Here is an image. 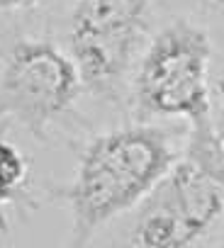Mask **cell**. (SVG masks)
Segmentation results:
<instances>
[{"label":"cell","instance_id":"cell-6","mask_svg":"<svg viewBox=\"0 0 224 248\" xmlns=\"http://www.w3.org/2000/svg\"><path fill=\"white\" fill-rule=\"evenodd\" d=\"M27 180H30L27 158L15 144L0 139V207L25 197Z\"/></svg>","mask_w":224,"mask_h":248},{"label":"cell","instance_id":"cell-4","mask_svg":"<svg viewBox=\"0 0 224 248\" xmlns=\"http://www.w3.org/2000/svg\"><path fill=\"white\" fill-rule=\"evenodd\" d=\"M78 66L47 37L15 39L0 59V119L47 139L83 95Z\"/></svg>","mask_w":224,"mask_h":248},{"label":"cell","instance_id":"cell-1","mask_svg":"<svg viewBox=\"0 0 224 248\" xmlns=\"http://www.w3.org/2000/svg\"><path fill=\"white\" fill-rule=\"evenodd\" d=\"M180 149L178 134L149 122L93 137L66 187L71 243H90L102 226L132 212L183 156Z\"/></svg>","mask_w":224,"mask_h":248},{"label":"cell","instance_id":"cell-3","mask_svg":"<svg viewBox=\"0 0 224 248\" xmlns=\"http://www.w3.org/2000/svg\"><path fill=\"white\" fill-rule=\"evenodd\" d=\"M154 34L151 0H73L68 54L83 90L107 105L129 97L137 63Z\"/></svg>","mask_w":224,"mask_h":248},{"label":"cell","instance_id":"cell-2","mask_svg":"<svg viewBox=\"0 0 224 248\" xmlns=\"http://www.w3.org/2000/svg\"><path fill=\"white\" fill-rule=\"evenodd\" d=\"M212 63L214 42L205 22L178 17L154 32L129 90L137 119L183 117L190 139L219 134L212 117Z\"/></svg>","mask_w":224,"mask_h":248},{"label":"cell","instance_id":"cell-8","mask_svg":"<svg viewBox=\"0 0 224 248\" xmlns=\"http://www.w3.org/2000/svg\"><path fill=\"white\" fill-rule=\"evenodd\" d=\"M188 3L200 17L224 25V0H188Z\"/></svg>","mask_w":224,"mask_h":248},{"label":"cell","instance_id":"cell-7","mask_svg":"<svg viewBox=\"0 0 224 248\" xmlns=\"http://www.w3.org/2000/svg\"><path fill=\"white\" fill-rule=\"evenodd\" d=\"M212 117L217 124V132L224 139V54L212 71Z\"/></svg>","mask_w":224,"mask_h":248},{"label":"cell","instance_id":"cell-5","mask_svg":"<svg viewBox=\"0 0 224 248\" xmlns=\"http://www.w3.org/2000/svg\"><path fill=\"white\" fill-rule=\"evenodd\" d=\"M125 243L134 248H190L224 224V180L180 156L132 209Z\"/></svg>","mask_w":224,"mask_h":248},{"label":"cell","instance_id":"cell-9","mask_svg":"<svg viewBox=\"0 0 224 248\" xmlns=\"http://www.w3.org/2000/svg\"><path fill=\"white\" fill-rule=\"evenodd\" d=\"M47 0H0V17H10V15H22L34 8H39Z\"/></svg>","mask_w":224,"mask_h":248}]
</instances>
